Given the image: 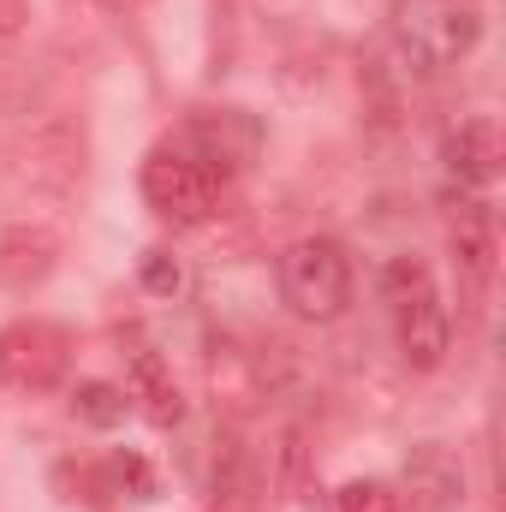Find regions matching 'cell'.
<instances>
[{
  "label": "cell",
  "instance_id": "8",
  "mask_svg": "<svg viewBox=\"0 0 506 512\" xmlns=\"http://www.w3.org/2000/svg\"><path fill=\"white\" fill-rule=\"evenodd\" d=\"M495 256H501V239H495V209L483 197H465L459 215H453V262L459 274L483 292L495 280Z\"/></svg>",
  "mask_w": 506,
  "mask_h": 512
},
{
  "label": "cell",
  "instance_id": "14",
  "mask_svg": "<svg viewBox=\"0 0 506 512\" xmlns=\"http://www.w3.org/2000/svg\"><path fill=\"white\" fill-rule=\"evenodd\" d=\"M334 501H340V512H405L399 489H393V483H381V477H352Z\"/></svg>",
  "mask_w": 506,
  "mask_h": 512
},
{
  "label": "cell",
  "instance_id": "4",
  "mask_svg": "<svg viewBox=\"0 0 506 512\" xmlns=\"http://www.w3.org/2000/svg\"><path fill=\"white\" fill-rule=\"evenodd\" d=\"M66 364H72L66 328H54V322H12V328H0V382L6 387L48 393V387H60Z\"/></svg>",
  "mask_w": 506,
  "mask_h": 512
},
{
  "label": "cell",
  "instance_id": "6",
  "mask_svg": "<svg viewBox=\"0 0 506 512\" xmlns=\"http://www.w3.org/2000/svg\"><path fill=\"white\" fill-rule=\"evenodd\" d=\"M393 328H399V358H405V370H417V376L441 370V358H447V346H453V322H447V304H441L435 286L399 298V304H393Z\"/></svg>",
  "mask_w": 506,
  "mask_h": 512
},
{
  "label": "cell",
  "instance_id": "11",
  "mask_svg": "<svg viewBox=\"0 0 506 512\" xmlns=\"http://www.w3.org/2000/svg\"><path fill=\"white\" fill-rule=\"evenodd\" d=\"M131 399H143V417L149 423H161V429H173L179 417H185V393H179V382H173V370L155 358V352H131Z\"/></svg>",
  "mask_w": 506,
  "mask_h": 512
},
{
  "label": "cell",
  "instance_id": "19",
  "mask_svg": "<svg viewBox=\"0 0 506 512\" xmlns=\"http://www.w3.org/2000/svg\"><path fill=\"white\" fill-rule=\"evenodd\" d=\"M120 477H131L137 501H149V495H155V477H149V465H143V459H126V465H120Z\"/></svg>",
  "mask_w": 506,
  "mask_h": 512
},
{
  "label": "cell",
  "instance_id": "12",
  "mask_svg": "<svg viewBox=\"0 0 506 512\" xmlns=\"http://www.w3.org/2000/svg\"><path fill=\"white\" fill-rule=\"evenodd\" d=\"M126 411H131V393L114 382H78V393H72V417L90 423V429H120Z\"/></svg>",
  "mask_w": 506,
  "mask_h": 512
},
{
  "label": "cell",
  "instance_id": "5",
  "mask_svg": "<svg viewBox=\"0 0 506 512\" xmlns=\"http://www.w3.org/2000/svg\"><path fill=\"white\" fill-rule=\"evenodd\" d=\"M221 185L233 179V173H245L256 155H262V120L245 114V108H209V114H197L185 137H179Z\"/></svg>",
  "mask_w": 506,
  "mask_h": 512
},
{
  "label": "cell",
  "instance_id": "17",
  "mask_svg": "<svg viewBox=\"0 0 506 512\" xmlns=\"http://www.w3.org/2000/svg\"><path fill=\"white\" fill-rule=\"evenodd\" d=\"M179 280H185V274H179V262H173L167 251H149V256H143V292L173 298V292H179Z\"/></svg>",
  "mask_w": 506,
  "mask_h": 512
},
{
  "label": "cell",
  "instance_id": "13",
  "mask_svg": "<svg viewBox=\"0 0 506 512\" xmlns=\"http://www.w3.org/2000/svg\"><path fill=\"white\" fill-rule=\"evenodd\" d=\"M256 471L245 465V453H227L221 471H215V501L209 512H262V495H256Z\"/></svg>",
  "mask_w": 506,
  "mask_h": 512
},
{
  "label": "cell",
  "instance_id": "3",
  "mask_svg": "<svg viewBox=\"0 0 506 512\" xmlns=\"http://www.w3.org/2000/svg\"><path fill=\"white\" fill-rule=\"evenodd\" d=\"M137 185H143V203H149L161 221H173V227H203V221L221 209V179H215L185 143H155V149L143 155Z\"/></svg>",
  "mask_w": 506,
  "mask_h": 512
},
{
  "label": "cell",
  "instance_id": "18",
  "mask_svg": "<svg viewBox=\"0 0 506 512\" xmlns=\"http://www.w3.org/2000/svg\"><path fill=\"white\" fill-rule=\"evenodd\" d=\"M30 24V0H0V42H18Z\"/></svg>",
  "mask_w": 506,
  "mask_h": 512
},
{
  "label": "cell",
  "instance_id": "16",
  "mask_svg": "<svg viewBox=\"0 0 506 512\" xmlns=\"http://www.w3.org/2000/svg\"><path fill=\"white\" fill-rule=\"evenodd\" d=\"M304 471H310V447H304V429L292 423V429L280 435V495H286V501L304 495Z\"/></svg>",
  "mask_w": 506,
  "mask_h": 512
},
{
  "label": "cell",
  "instance_id": "2",
  "mask_svg": "<svg viewBox=\"0 0 506 512\" xmlns=\"http://www.w3.org/2000/svg\"><path fill=\"white\" fill-rule=\"evenodd\" d=\"M393 36L423 72L459 66L483 42V6L477 0H393Z\"/></svg>",
  "mask_w": 506,
  "mask_h": 512
},
{
  "label": "cell",
  "instance_id": "7",
  "mask_svg": "<svg viewBox=\"0 0 506 512\" xmlns=\"http://www.w3.org/2000/svg\"><path fill=\"white\" fill-rule=\"evenodd\" d=\"M411 512H459L465 507V465L441 447V441H423L405 453V495Z\"/></svg>",
  "mask_w": 506,
  "mask_h": 512
},
{
  "label": "cell",
  "instance_id": "15",
  "mask_svg": "<svg viewBox=\"0 0 506 512\" xmlns=\"http://www.w3.org/2000/svg\"><path fill=\"white\" fill-rule=\"evenodd\" d=\"M423 286H435L423 256H393V262L381 268V292H387V304H399V298H411V292H423Z\"/></svg>",
  "mask_w": 506,
  "mask_h": 512
},
{
  "label": "cell",
  "instance_id": "1",
  "mask_svg": "<svg viewBox=\"0 0 506 512\" xmlns=\"http://www.w3.org/2000/svg\"><path fill=\"white\" fill-rule=\"evenodd\" d=\"M280 280V304L298 322H334L352 304V256L340 251L334 239H298L286 245L274 262Z\"/></svg>",
  "mask_w": 506,
  "mask_h": 512
},
{
  "label": "cell",
  "instance_id": "9",
  "mask_svg": "<svg viewBox=\"0 0 506 512\" xmlns=\"http://www.w3.org/2000/svg\"><path fill=\"white\" fill-rule=\"evenodd\" d=\"M501 161H506V143H501V126H495L489 114L453 126V137H447V167H453L465 185H477V191L495 185V179H501Z\"/></svg>",
  "mask_w": 506,
  "mask_h": 512
},
{
  "label": "cell",
  "instance_id": "10",
  "mask_svg": "<svg viewBox=\"0 0 506 512\" xmlns=\"http://www.w3.org/2000/svg\"><path fill=\"white\" fill-rule=\"evenodd\" d=\"M54 262H60V239L48 233V227H6L0 233V280L6 286H42L48 274H54Z\"/></svg>",
  "mask_w": 506,
  "mask_h": 512
}]
</instances>
